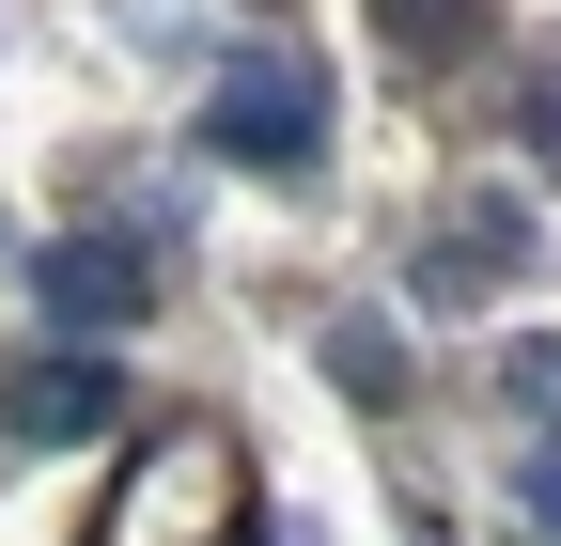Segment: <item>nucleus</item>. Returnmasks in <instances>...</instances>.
Segmentation results:
<instances>
[{
  "label": "nucleus",
  "instance_id": "1",
  "mask_svg": "<svg viewBox=\"0 0 561 546\" xmlns=\"http://www.w3.org/2000/svg\"><path fill=\"white\" fill-rule=\"evenodd\" d=\"M203 141L250 157V172H312V157H328V79H312V62H280V47H250L234 79L203 94Z\"/></svg>",
  "mask_w": 561,
  "mask_h": 546
},
{
  "label": "nucleus",
  "instance_id": "2",
  "mask_svg": "<svg viewBox=\"0 0 561 546\" xmlns=\"http://www.w3.org/2000/svg\"><path fill=\"white\" fill-rule=\"evenodd\" d=\"M32 297H47L62 344H110V328L157 312V250H140V235H47L32 250Z\"/></svg>",
  "mask_w": 561,
  "mask_h": 546
},
{
  "label": "nucleus",
  "instance_id": "3",
  "mask_svg": "<svg viewBox=\"0 0 561 546\" xmlns=\"http://www.w3.org/2000/svg\"><path fill=\"white\" fill-rule=\"evenodd\" d=\"M0 422H16V437H94V422H110V360H94V344L16 360V375H0Z\"/></svg>",
  "mask_w": 561,
  "mask_h": 546
},
{
  "label": "nucleus",
  "instance_id": "4",
  "mask_svg": "<svg viewBox=\"0 0 561 546\" xmlns=\"http://www.w3.org/2000/svg\"><path fill=\"white\" fill-rule=\"evenodd\" d=\"M375 32H390V47H421V62H453V47L483 32V0H375Z\"/></svg>",
  "mask_w": 561,
  "mask_h": 546
},
{
  "label": "nucleus",
  "instance_id": "5",
  "mask_svg": "<svg viewBox=\"0 0 561 546\" xmlns=\"http://www.w3.org/2000/svg\"><path fill=\"white\" fill-rule=\"evenodd\" d=\"M500 390L530 406V422H561V344H515V360H500Z\"/></svg>",
  "mask_w": 561,
  "mask_h": 546
},
{
  "label": "nucleus",
  "instance_id": "6",
  "mask_svg": "<svg viewBox=\"0 0 561 546\" xmlns=\"http://www.w3.org/2000/svg\"><path fill=\"white\" fill-rule=\"evenodd\" d=\"M530 141L561 157V62H546V79H530Z\"/></svg>",
  "mask_w": 561,
  "mask_h": 546
},
{
  "label": "nucleus",
  "instance_id": "7",
  "mask_svg": "<svg viewBox=\"0 0 561 546\" xmlns=\"http://www.w3.org/2000/svg\"><path fill=\"white\" fill-rule=\"evenodd\" d=\"M530 531H546V546H561V453H546V468H530Z\"/></svg>",
  "mask_w": 561,
  "mask_h": 546
}]
</instances>
